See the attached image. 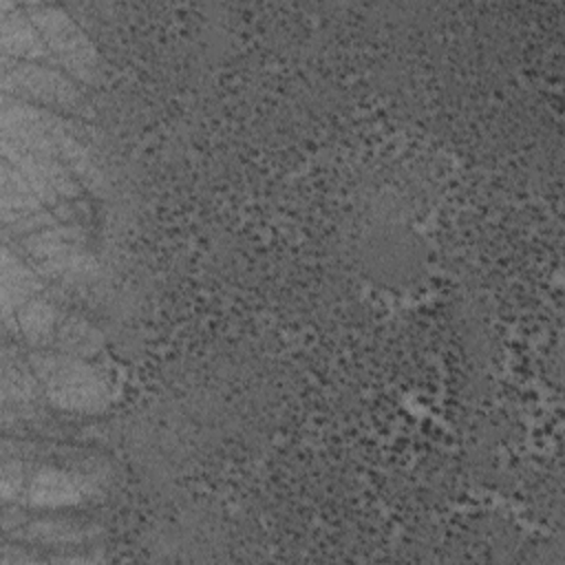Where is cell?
Wrapping results in <instances>:
<instances>
[{"label":"cell","instance_id":"1","mask_svg":"<svg viewBox=\"0 0 565 565\" xmlns=\"http://www.w3.org/2000/svg\"><path fill=\"white\" fill-rule=\"evenodd\" d=\"M26 362L42 384L46 404L57 411L99 415L113 402L106 375L86 358L64 351H31Z\"/></svg>","mask_w":565,"mask_h":565},{"label":"cell","instance_id":"2","mask_svg":"<svg viewBox=\"0 0 565 565\" xmlns=\"http://www.w3.org/2000/svg\"><path fill=\"white\" fill-rule=\"evenodd\" d=\"M24 9L40 31L53 66L62 68L75 82L86 86L102 79V55L97 46L62 7L29 2Z\"/></svg>","mask_w":565,"mask_h":565},{"label":"cell","instance_id":"3","mask_svg":"<svg viewBox=\"0 0 565 565\" xmlns=\"http://www.w3.org/2000/svg\"><path fill=\"white\" fill-rule=\"evenodd\" d=\"M68 135H84L77 121L64 119L51 108L0 95V139L20 150L60 159L62 141Z\"/></svg>","mask_w":565,"mask_h":565},{"label":"cell","instance_id":"4","mask_svg":"<svg viewBox=\"0 0 565 565\" xmlns=\"http://www.w3.org/2000/svg\"><path fill=\"white\" fill-rule=\"evenodd\" d=\"M0 93L31 104L64 110L84 106L82 84L57 66L0 57Z\"/></svg>","mask_w":565,"mask_h":565},{"label":"cell","instance_id":"5","mask_svg":"<svg viewBox=\"0 0 565 565\" xmlns=\"http://www.w3.org/2000/svg\"><path fill=\"white\" fill-rule=\"evenodd\" d=\"M99 492L97 479L88 472L26 459V477L15 503L35 510H64L93 501Z\"/></svg>","mask_w":565,"mask_h":565},{"label":"cell","instance_id":"6","mask_svg":"<svg viewBox=\"0 0 565 565\" xmlns=\"http://www.w3.org/2000/svg\"><path fill=\"white\" fill-rule=\"evenodd\" d=\"M0 159L9 161L15 170L22 172V177L31 183L38 199L44 205H57L60 199H77L82 194L79 181L73 177V172L53 157L33 154L26 150L15 148L9 141L0 139Z\"/></svg>","mask_w":565,"mask_h":565},{"label":"cell","instance_id":"7","mask_svg":"<svg viewBox=\"0 0 565 565\" xmlns=\"http://www.w3.org/2000/svg\"><path fill=\"white\" fill-rule=\"evenodd\" d=\"M44 289V278L22 258L11 243H2L0 249V318L4 331H15L18 309L35 298Z\"/></svg>","mask_w":565,"mask_h":565},{"label":"cell","instance_id":"8","mask_svg":"<svg viewBox=\"0 0 565 565\" xmlns=\"http://www.w3.org/2000/svg\"><path fill=\"white\" fill-rule=\"evenodd\" d=\"M102 536H104L102 525L84 521V519H71V516L26 519L20 527L4 534V539H9V541L42 545V547H57V550L88 545Z\"/></svg>","mask_w":565,"mask_h":565},{"label":"cell","instance_id":"9","mask_svg":"<svg viewBox=\"0 0 565 565\" xmlns=\"http://www.w3.org/2000/svg\"><path fill=\"white\" fill-rule=\"evenodd\" d=\"M0 57L51 62V53L31 15L13 0H0Z\"/></svg>","mask_w":565,"mask_h":565},{"label":"cell","instance_id":"10","mask_svg":"<svg viewBox=\"0 0 565 565\" xmlns=\"http://www.w3.org/2000/svg\"><path fill=\"white\" fill-rule=\"evenodd\" d=\"M11 245L15 247V252L26 256L29 263H35V260H44V258H51V256H57L68 249L86 245V234L79 225L55 223L51 227L33 232Z\"/></svg>","mask_w":565,"mask_h":565},{"label":"cell","instance_id":"11","mask_svg":"<svg viewBox=\"0 0 565 565\" xmlns=\"http://www.w3.org/2000/svg\"><path fill=\"white\" fill-rule=\"evenodd\" d=\"M44 210L31 183L9 161L0 159V216L2 225Z\"/></svg>","mask_w":565,"mask_h":565},{"label":"cell","instance_id":"12","mask_svg":"<svg viewBox=\"0 0 565 565\" xmlns=\"http://www.w3.org/2000/svg\"><path fill=\"white\" fill-rule=\"evenodd\" d=\"M60 320H62V313L57 311V307L53 302H49L46 298H40V296L24 302L15 313L18 333L31 347L53 344Z\"/></svg>","mask_w":565,"mask_h":565},{"label":"cell","instance_id":"13","mask_svg":"<svg viewBox=\"0 0 565 565\" xmlns=\"http://www.w3.org/2000/svg\"><path fill=\"white\" fill-rule=\"evenodd\" d=\"M31 265L44 280H62V282L88 280L99 271V263L86 249V245L68 249V252L51 256V258H44V260H35Z\"/></svg>","mask_w":565,"mask_h":565},{"label":"cell","instance_id":"14","mask_svg":"<svg viewBox=\"0 0 565 565\" xmlns=\"http://www.w3.org/2000/svg\"><path fill=\"white\" fill-rule=\"evenodd\" d=\"M53 344L57 347V351H64L71 355L93 358L104 347V333L84 318L62 316Z\"/></svg>","mask_w":565,"mask_h":565},{"label":"cell","instance_id":"15","mask_svg":"<svg viewBox=\"0 0 565 565\" xmlns=\"http://www.w3.org/2000/svg\"><path fill=\"white\" fill-rule=\"evenodd\" d=\"M38 563H44V558H40L29 547H22L18 543H9V539H4L2 554H0V565H38Z\"/></svg>","mask_w":565,"mask_h":565}]
</instances>
